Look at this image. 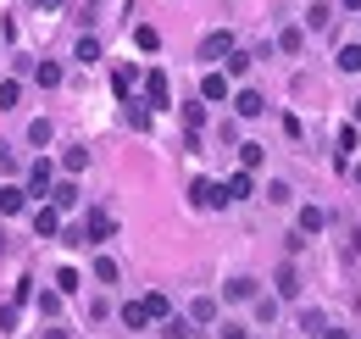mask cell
<instances>
[{"instance_id": "cell-1", "label": "cell", "mask_w": 361, "mask_h": 339, "mask_svg": "<svg viewBox=\"0 0 361 339\" xmlns=\"http://www.w3.org/2000/svg\"><path fill=\"white\" fill-rule=\"evenodd\" d=\"M189 206H200V212H223V206H228V184L195 178V184H189Z\"/></svg>"}, {"instance_id": "cell-2", "label": "cell", "mask_w": 361, "mask_h": 339, "mask_svg": "<svg viewBox=\"0 0 361 339\" xmlns=\"http://www.w3.org/2000/svg\"><path fill=\"white\" fill-rule=\"evenodd\" d=\"M233 50H239V44H233V34H228V28H217V34H206V40H200V61H228Z\"/></svg>"}, {"instance_id": "cell-3", "label": "cell", "mask_w": 361, "mask_h": 339, "mask_svg": "<svg viewBox=\"0 0 361 339\" xmlns=\"http://www.w3.org/2000/svg\"><path fill=\"white\" fill-rule=\"evenodd\" d=\"M84 234H90V245H106V239L117 234V217H111V212H100V206H94V212H90V222H84Z\"/></svg>"}, {"instance_id": "cell-4", "label": "cell", "mask_w": 361, "mask_h": 339, "mask_svg": "<svg viewBox=\"0 0 361 339\" xmlns=\"http://www.w3.org/2000/svg\"><path fill=\"white\" fill-rule=\"evenodd\" d=\"M145 106H173V89H167V73H145Z\"/></svg>"}, {"instance_id": "cell-5", "label": "cell", "mask_w": 361, "mask_h": 339, "mask_svg": "<svg viewBox=\"0 0 361 339\" xmlns=\"http://www.w3.org/2000/svg\"><path fill=\"white\" fill-rule=\"evenodd\" d=\"M34 234H39V239H56V234H61V206H39V212H34Z\"/></svg>"}, {"instance_id": "cell-6", "label": "cell", "mask_w": 361, "mask_h": 339, "mask_svg": "<svg viewBox=\"0 0 361 339\" xmlns=\"http://www.w3.org/2000/svg\"><path fill=\"white\" fill-rule=\"evenodd\" d=\"M50 184H56V167H50L45 156H39V162L28 167V189H34V195H50Z\"/></svg>"}, {"instance_id": "cell-7", "label": "cell", "mask_w": 361, "mask_h": 339, "mask_svg": "<svg viewBox=\"0 0 361 339\" xmlns=\"http://www.w3.org/2000/svg\"><path fill=\"white\" fill-rule=\"evenodd\" d=\"M23 212H28V195H23L17 184H6V189H0V217H23Z\"/></svg>"}, {"instance_id": "cell-8", "label": "cell", "mask_w": 361, "mask_h": 339, "mask_svg": "<svg viewBox=\"0 0 361 339\" xmlns=\"http://www.w3.org/2000/svg\"><path fill=\"white\" fill-rule=\"evenodd\" d=\"M233 112H239V117H262V112H267V100H262L256 89H239V95H233Z\"/></svg>"}, {"instance_id": "cell-9", "label": "cell", "mask_w": 361, "mask_h": 339, "mask_svg": "<svg viewBox=\"0 0 361 339\" xmlns=\"http://www.w3.org/2000/svg\"><path fill=\"white\" fill-rule=\"evenodd\" d=\"M50 206H61V212H67V206H78V184H73V178H61V184H50V195H45Z\"/></svg>"}, {"instance_id": "cell-10", "label": "cell", "mask_w": 361, "mask_h": 339, "mask_svg": "<svg viewBox=\"0 0 361 339\" xmlns=\"http://www.w3.org/2000/svg\"><path fill=\"white\" fill-rule=\"evenodd\" d=\"M250 195H256V178H250V167L233 172V178H228V201H250Z\"/></svg>"}, {"instance_id": "cell-11", "label": "cell", "mask_w": 361, "mask_h": 339, "mask_svg": "<svg viewBox=\"0 0 361 339\" xmlns=\"http://www.w3.org/2000/svg\"><path fill=\"white\" fill-rule=\"evenodd\" d=\"M200 100H228V73H206L200 78Z\"/></svg>"}, {"instance_id": "cell-12", "label": "cell", "mask_w": 361, "mask_h": 339, "mask_svg": "<svg viewBox=\"0 0 361 339\" xmlns=\"http://www.w3.org/2000/svg\"><path fill=\"white\" fill-rule=\"evenodd\" d=\"M117 317H123V328H145V323H150V311H145V300H128V306H123V311H117Z\"/></svg>"}, {"instance_id": "cell-13", "label": "cell", "mask_w": 361, "mask_h": 339, "mask_svg": "<svg viewBox=\"0 0 361 339\" xmlns=\"http://www.w3.org/2000/svg\"><path fill=\"white\" fill-rule=\"evenodd\" d=\"M189 323H200V328H206V323H217V300H212V295H200L195 306H189Z\"/></svg>"}, {"instance_id": "cell-14", "label": "cell", "mask_w": 361, "mask_h": 339, "mask_svg": "<svg viewBox=\"0 0 361 339\" xmlns=\"http://www.w3.org/2000/svg\"><path fill=\"white\" fill-rule=\"evenodd\" d=\"M34 84L56 89V84H61V61H39V67H34Z\"/></svg>"}, {"instance_id": "cell-15", "label": "cell", "mask_w": 361, "mask_h": 339, "mask_svg": "<svg viewBox=\"0 0 361 339\" xmlns=\"http://www.w3.org/2000/svg\"><path fill=\"white\" fill-rule=\"evenodd\" d=\"M134 84H139V67H117V73H111V89H117V95H134Z\"/></svg>"}, {"instance_id": "cell-16", "label": "cell", "mask_w": 361, "mask_h": 339, "mask_svg": "<svg viewBox=\"0 0 361 339\" xmlns=\"http://www.w3.org/2000/svg\"><path fill=\"white\" fill-rule=\"evenodd\" d=\"M250 295H256L250 278H228V284H223V300H250Z\"/></svg>"}, {"instance_id": "cell-17", "label": "cell", "mask_w": 361, "mask_h": 339, "mask_svg": "<svg viewBox=\"0 0 361 339\" xmlns=\"http://www.w3.org/2000/svg\"><path fill=\"white\" fill-rule=\"evenodd\" d=\"M50 139H56L50 117H34V123H28V145H50Z\"/></svg>"}, {"instance_id": "cell-18", "label": "cell", "mask_w": 361, "mask_h": 339, "mask_svg": "<svg viewBox=\"0 0 361 339\" xmlns=\"http://www.w3.org/2000/svg\"><path fill=\"white\" fill-rule=\"evenodd\" d=\"M278 295H283V300L300 295V278H295V267H278Z\"/></svg>"}, {"instance_id": "cell-19", "label": "cell", "mask_w": 361, "mask_h": 339, "mask_svg": "<svg viewBox=\"0 0 361 339\" xmlns=\"http://www.w3.org/2000/svg\"><path fill=\"white\" fill-rule=\"evenodd\" d=\"M61 167H67V172H84V167H90V150H84V145L61 150Z\"/></svg>"}, {"instance_id": "cell-20", "label": "cell", "mask_w": 361, "mask_h": 339, "mask_svg": "<svg viewBox=\"0 0 361 339\" xmlns=\"http://www.w3.org/2000/svg\"><path fill=\"white\" fill-rule=\"evenodd\" d=\"M334 61H339V73H361V44H345Z\"/></svg>"}, {"instance_id": "cell-21", "label": "cell", "mask_w": 361, "mask_h": 339, "mask_svg": "<svg viewBox=\"0 0 361 339\" xmlns=\"http://www.w3.org/2000/svg\"><path fill=\"white\" fill-rule=\"evenodd\" d=\"M300 234H322V206H300Z\"/></svg>"}, {"instance_id": "cell-22", "label": "cell", "mask_w": 361, "mask_h": 339, "mask_svg": "<svg viewBox=\"0 0 361 339\" xmlns=\"http://www.w3.org/2000/svg\"><path fill=\"white\" fill-rule=\"evenodd\" d=\"M145 311H150V317H161V323L173 317V306H167V295H161V290H156V295H145Z\"/></svg>"}, {"instance_id": "cell-23", "label": "cell", "mask_w": 361, "mask_h": 339, "mask_svg": "<svg viewBox=\"0 0 361 339\" xmlns=\"http://www.w3.org/2000/svg\"><path fill=\"white\" fill-rule=\"evenodd\" d=\"M17 100H23V84H17V78H6V84H0V112H11Z\"/></svg>"}, {"instance_id": "cell-24", "label": "cell", "mask_w": 361, "mask_h": 339, "mask_svg": "<svg viewBox=\"0 0 361 339\" xmlns=\"http://www.w3.org/2000/svg\"><path fill=\"white\" fill-rule=\"evenodd\" d=\"M245 73H250V50H233L228 56V78H245Z\"/></svg>"}, {"instance_id": "cell-25", "label": "cell", "mask_w": 361, "mask_h": 339, "mask_svg": "<svg viewBox=\"0 0 361 339\" xmlns=\"http://www.w3.org/2000/svg\"><path fill=\"white\" fill-rule=\"evenodd\" d=\"M73 56H78V61H100V40H94V34H84V40H78V50H73Z\"/></svg>"}, {"instance_id": "cell-26", "label": "cell", "mask_w": 361, "mask_h": 339, "mask_svg": "<svg viewBox=\"0 0 361 339\" xmlns=\"http://www.w3.org/2000/svg\"><path fill=\"white\" fill-rule=\"evenodd\" d=\"M328 23H334V6H312L306 11V28H328Z\"/></svg>"}, {"instance_id": "cell-27", "label": "cell", "mask_w": 361, "mask_h": 339, "mask_svg": "<svg viewBox=\"0 0 361 339\" xmlns=\"http://www.w3.org/2000/svg\"><path fill=\"white\" fill-rule=\"evenodd\" d=\"M278 44H283L289 56H300V44H306V34H300V28H283V34H278Z\"/></svg>"}, {"instance_id": "cell-28", "label": "cell", "mask_w": 361, "mask_h": 339, "mask_svg": "<svg viewBox=\"0 0 361 339\" xmlns=\"http://www.w3.org/2000/svg\"><path fill=\"white\" fill-rule=\"evenodd\" d=\"M134 44L139 50H161V34L156 28H134Z\"/></svg>"}, {"instance_id": "cell-29", "label": "cell", "mask_w": 361, "mask_h": 339, "mask_svg": "<svg viewBox=\"0 0 361 339\" xmlns=\"http://www.w3.org/2000/svg\"><path fill=\"white\" fill-rule=\"evenodd\" d=\"M161 334H167V339H189L195 328H189V317H167V328H161Z\"/></svg>"}, {"instance_id": "cell-30", "label": "cell", "mask_w": 361, "mask_h": 339, "mask_svg": "<svg viewBox=\"0 0 361 339\" xmlns=\"http://www.w3.org/2000/svg\"><path fill=\"white\" fill-rule=\"evenodd\" d=\"M94 278H100V284H117V261L100 256V261H94Z\"/></svg>"}, {"instance_id": "cell-31", "label": "cell", "mask_w": 361, "mask_h": 339, "mask_svg": "<svg viewBox=\"0 0 361 339\" xmlns=\"http://www.w3.org/2000/svg\"><path fill=\"white\" fill-rule=\"evenodd\" d=\"M78 284H84V278H78V273H73V267H61V273H56V290H61V295H73V290H78Z\"/></svg>"}, {"instance_id": "cell-32", "label": "cell", "mask_w": 361, "mask_h": 339, "mask_svg": "<svg viewBox=\"0 0 361 339\" xmlns=\"http://www.w3.org/2000/svg\"><path fill=\"white\" fill-rule=\"evenodd\" d=\"M200 123H206V106H183V128L200 133Z\"/></svg>"}, {"instance_id": "cell-33", "label": "cell", "mask_w": 361, "mask_h": 339, "mask_svg": "<svg viewBox=\"0 0 361 339\" xmlns=\"http://www.w3.org/2000/svg\"><path fill=\"white\" fill-rule=\"evenodd\" d=\"M239 162L256 172V167H262V145H239Z\"/></svg>"}, {"instance_id": "cell-34", "label": "cell", "mask_w": 361, "mask_h": 339, "mask_svg": "<svg viewBox=\"0 0 361 339\" xmlns=\"http://www.w3.org/2000/svg\"><path fill=\"white\" fill-rule=\"evenodd\" d=\"M128 123H134V128H150V106H128Z\"/></svg>"}, {"instance_id": "cell-35", "label": "cell", "mask_w": 361, "mask_h": 339, "mask_svg": "<svg viewBox=\"0 0 361 339\" xmlns=\"http://www.w3.org/2000/svg\"><path fill=\"white\" fill-rule=\"evenodd\" d=\"M17 328V306H0V334H11Z\"/></svg>"}, {"instance_id": "cell-36", "label": "cell", "mask_w": 361, "mask_h": 339, "mask_svg": "<svg viewBox=\"0 0 361 339\" xmlns=\"http://www.w3.org/2000/svg\"><path fill=\"white\" fill-rule=\"evenodd\" d=\"M223 339H250V334H245V328H233V323H228V328H223Z\"/></svg>"}, {"instance_id": "cell-37", "label": "cell", "mask_w": 361, "mask_h": 339, "mask_svg": "<svg viewBox=\"0 0 361 339\" xmlns=\"http://www.w3.org/2000/svg\"><path fill=\"white\" fill-rule=\"evenodd\" d=\"M34 6H39V11H56V6H61V0H34Z\"/></svg>"}, {"instance_id": "cell-38", "label": "cell", "mask_w": 361, "mask_h": 339, "mask_svg": "<svg viewBox=\"0 0 361 339\" xmlns=\"http://www.w3.org/2000/svg\"><path fill=\"white\" fill-rule=\"evenodd\" d=\"M322 339H350V334H345V328H328V334H322Z\"/></svg>"}, {"instance_id": "cell-39", "label": "cell", "mask_w": 361, "mask_h": 339, "mask_svg": "<svg viewBox=\"0 0 361 339\" xmlns=\"http://www.w3.org/2000/svg\"><path fill=\"white\" fill-rule=\"evenodd\" d=\"M0 167H11V150H6V145H0Z\"/></svg>"}, {"instance_id": "cell-40", "label": "cell", "mask_w": 361, "mask_h": 339, "mask_svg": "<svg viewBox=\"0 0 361 339\" xmlns=\"http://www.w3.org/2000/svg\"><path fill=\"white\" fill-rule=\"evenodd\" d=\"M339 6H345V11H361V0H339Z\"/></svg>"}, {"instance_id": "cell-41", "label": "cell", "mask_w": 361, "mask_h": 339, "mask_svg": "<svg viewBox=\"0 0 361 339\" xmlns=\"http://www.w3.org/2000/svg\"><path fill=\"white\" fill-rule=\"evenodd\" d=\"M45 339H67V328H50V334H45Z\"/></svg>"}, {"instance_id": "cell-42", "label": "cell", "mask_w": 361, "mask_h": 339, "mask_svg": "<svg viewBox=\"0 0 361 339\" xmlns=\"http://www.w3.org/2000/svg\"><path fill=\"white\" fill-rule=\"evenodd\" d=\"M356 184H361V162H356Z\"/></svg>"}, {"instance_id": "cell-43", "label": "cell", "mask_w": 361, "mask_h": 339, "mask_svg": "<svg viewBox=\"0 0 361 339\" xmlns=\"http://www.w3.org/2000/svg\"><path fill=\"white\" fill-rule=\"evenodd\" d=\"M356 117H361V100H356Z\"/></svg>"}]
</instances>
